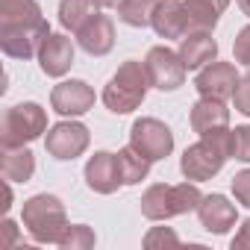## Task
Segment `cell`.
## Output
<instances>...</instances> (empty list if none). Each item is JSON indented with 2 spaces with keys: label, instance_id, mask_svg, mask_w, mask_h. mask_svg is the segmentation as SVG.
Listing matches in <instances>:
<instances>
[{
  "label": "cell",
  "instance_id": "1",
  "mask_svg": "<svg viewBox=\"0 0 250 250\" xmlns=\"http://www.w3.org/2000/svg\"><path fill=\"white\" fill-rule=\"evenodd\" d=\"M232 130L224 127V130H215V133H206L200 136V142L188 145L183 159H180V171L186 174V180H194V183H203V180H212L227 159H232Z\"/></svg>",
  "mask_w": 250,
  "mask_h": 250
},
{
  "label": "cell",
  "instance_id": "2",
  "mask_svg": "<svg viewBox=\"0 0 250 250\" xmlns=\"http://www.w3.org/2000/svg\"><path fill=\"white\" fill-rule=\"evenodd\" d=\"M203 194L197 188V183H180V186H165L156 183L142 194V215L147 221H168L177 215H188L197 212Z\"/></svg>",
  "mask_w": 250,
  "mask_h": 250
},
{
  "label": "cell",
  "instance_id": "3",
  "mask_svg": "<svg viewBox=\"0 0 250 250\" xmlns=\"http://www.w3.org/2000/svg\"><path fill=\"white\" fill-rule=\"evenodd\" d=\"M147 88H150V80H147L145 62L127 59L115 71V77L109 80V85L103 88V103L115 115H130L133 109H139L145 103Z\"/></svg>",
  "mask_w": 250,
  "mask_h": 250
},
{
  "label": "cell",
  "instance_id": "4",
  "mask_svg": "<svg viewBox=\"0 0 250 250\" xmlns=\"http://www.w3.org/2000/svg\"><path fill=\"white\" fill-rule=\"evenodd\" d=\"M21 221H24L30 238L39 244H59V238L68 229L65 206L56 194H36V197L24 200Z\"/></svg>",
  "mask_w": 250,
  "mask_h": 250
},
{
  "label": "cell",
  "instance_id": "5",
  "mask_svg": "<svg viewBox=\"0 0 250 250\" xmlns=\"http://www.w3.org/2000/svg\"><path fill=\"white\" fill-rule=\"evenodd\" d=\"M47 133V112L39 103H18L9 106L0 121V145L3 147H24Z\"/></svg>",
  "mask_w": 250,
  "mask_h": 250
},
{
  "label": "cell",
  "instance_id": "6",
  "mask_svg": "<svg viewBox=\"0 0 250 250\" xmlns=\"http://www.w3.org/2000/svg\"><path fill=\"white\" fill-rule=\"evenodd\" d=\"M50 36L47 21L36 24H0V50L9 59H33L39 56L44 39Z\"/></svg>",
  "mask_w": 250,
  "mask_h": 250
},
{
  "label": "cell",
  "instance_id": "7",
  "mask_svg": "<svg viewBox=\"0 0 250 250\" xmlns=\"http://www.w3.org/2000/svg\"><path fill=\"white\" fill-rule=\"evenodd\" d=\"M145 71H147V80H150L153 88H159V91H177L186 83V71L188 68L180 59V50H171V47L159 44V47L147 50Z\"/></svg>",
  "mask_w": 250,
  "mask_h": 250
},
{
  "label": "cell",
  "instance_id": "8",
  "mask_svg": "<svg viewBox=\"0 0 250 250\" xmlns=\"http://www.w3.org/2000/svg\"><path fill=\"white\" fill-rule=\"evenodd\" d=\"M88 142H91L88 127L80 124V121H59V124H53V127L47 130V136H44L47 153L53 159H59V162L83 156L85 147H88Z\"/></svg>",
  "mask_w": 250,
  "mask_h": 250
},
{
  "label": "cell",
  "instance_id": "9",
  "mask_svg": "<svg viewBox=\"0 0 250 250\" xmlns=\"http://www.w3.org/2000/svg\"><path fill=\"white\" fill-rule=\"evenodd\" d=\"M130 145L142 156H147L150 162H159V159L171 156V150H174V133L165 127L162 121H156V118H139L133 124V130H130Z\"/></svg>",
  "mask_w": 250,
  "mask_h": 250
},
{
  "label": "cell",
  "instance_id": "10",
  "mask_svg": "<svg viewBox=\"0 0 250 250\" xmlns=\"http://www.w3.org/2000/svg\"><path fill=\"white\" fill-rule=\"evenodd\" d=\"M238 71H235V65H229V62H209L206 68H200V74H197V80H194V88H197V94L200 97H215V100H229L232 97V91H235V85H238Z\"/></svg>",
  "mask_w": 250,
  "mask_h": 250
},
{
  "label": "cell",
  "instance_id": "11",
  "mask_svg": "<svg viewBox=\"0 0 250 250\" xmlns=\"http://www.w3.org/2000/svg\"><path fill=\"white\" fill-rule=\"evenodd\" d=\"M50 106H53V112H59L65 118L85 115L94 106V88L83 80H65L50 91Z\"/></svg>",
  "mask_w": 250,
  "mask_h": 250
},
{
  "label": "cell",
  "instance_id": "12",
  "mask_svg": "<svg viewBox=\"0 0 250 250\" xmlns=\"http://www.w3.org/2000/svg\"><path fill=\"white\" fill-rule=\"evenodd\" d=\"M150 27L156 30L159 39H183L191 30L186 0H156L153 15H150Z\"/></svg>",
  "mask_w": 250,
  "mask_h": 250
},
{
  "label": "cell",
  "instance_id": "13",
  "mask_svg": "<svg viewBox=\"0 0 250 250\" xmlns=\"http://www.w3.org/2000/svg\"><path fill=\"white\" fill-rule=\"evenodd\" d=\"M77 44L88 56H106L115 47V24L103 12H91L88 21L77 30Z\"/></svg>",
  "mask_w": 250,
  "mask_h": 250
},
{
  "label": "cell",
  "instance_id": "14",
  "mask_svg": "<svg viewBox=\"0 0 250 250\" xmlns=\"http://www.w3.org/2000/svg\"><path fill=\"white\" fill-rule=\"evenodd\" d=\"M85 186L97 194H112L124 186L121 180V168H118V153H106L97 150L88 162H85Z\"/></svg>",
  "mask_w": 250,
  "mask_h": 250
},
{
  "label": "cell",
  "instance_id": "15",
  "mask_svg": "<svg viewBox=\"0 0 250 250\" xmlns=\"http://www.w3.org/2000/svg\"><path fill=\"white\" fill-rule=\"evenodd\" d=\"M197 218H200V227L212 235H224L235 227V203H229L224 194H206L197 206Z\"/></svg>",
  "mask_w": 250,
  "mask_h": 250
},
{
  "label": "cell",
  "instance_id": "16",
  "mask_svg": "<svg viewBox=\"0 0 250 250\" xmlns=\"http://www.w3.org/2000/svg\"><path fill=\"white\" fill-rule=\"evenodd\" d=\"M180 59L186 62L188 71H200L218 59V42L212 39L209 30H188L180 39Z\"/></svg>",
  "mask_w": 250,
  "mask_h": 250
},
{
  "label": "cell",
  "instance_id": "17",
  "mask_svg": "<svg viewBox=\"0 0 250 250\" xmlns=\"http://www.w3.org/2000/svg\"><path fill=\"white\" fill-rule=\"evenodd\" d=\"M39 65L47 77H65L74 65V44L62 33H50L39 50Z\"/></svg>",
  "mask_w": 250,
  "mask_h": 250
},
{
  "label": "cell",
  "instance_id": "18",
  "mask_svg": "<svg viewBox=\"0 0 250 250\" xmlns=\"http://www.w3.org/2000/svg\"><path fill=\"white\" fill-rule=\"evenodd\" d=\"M191 130L197 136H206V133H215V130H224L229 127V109L224 106V100H215V97H200L194 106H191Z\"/></svg>",
  "mask_w": 250,
  "mask_h": 250
},
{
  "label": "cell",
  "instance_id": "19",
  "mask_svg": "<svg viewBox=\"0 0 250 250\" xmlns=\"http://www.w3.org/2000/svg\"><path fill=\"white\" fill-rule=\"evenodd\" d=\"M0 174L9 183H27L36 174V156L27 147H3L0 153Z\"/></svg>",
  "mask_w": 250,
  "mask_h": 250
},
{
  "label": "cell",
  "instance_id": "20",
  "mask_svg": "<svg viewBox=\"0 0 250 250\" xmlns=\"http://www.w3.org/2000/svg\"><path fill=\"white\" fill-rule=\"evenodd\" d=\"M227 6H229V0H186L191 30H209L212 33Z\"/></svg>",
  "mask_w": 250,
  "mask_h": 250
},
{
  "label": "cell",
  "instance_id": "21",
  "mask_svg": "<svg viewBox=\"0 0 250 250\" xmlns=\"http://www.w3.org/2000/svg\"><path fill=\"white\" fill-rule=\"evenodd\" d=\"M118 168H121L124 186H139V183L147 180V174H150V159L142 156L133 145H127V147L118 150Z\"/></svg>",
  "mask_w": 250,
  "mask_h": 250
},
{
  "label": "cell",
  "instance_id": "22",
  "mask_svg": "<svg viewBox=\"0 0 250 250\" xmlns=\"http://www.w3.org/2000/svg\"><path fill=\"white\" fill-rule=\"evenodd\" d=\"M42 18V6L36 0H0V24H36Z\"/></svg>",
  "mask_w": 250,
  "mask_h": 250
},
{
  "label": "cell",
  "instance_id": "23",
  "mask_svg": "<svg viewBox=\"0 0 250 250\" xmlns=\"http://www.w3.org/2000/svg\"><path fill=\"white\" fill-rule=\"evenodd\" d=\"M91 6H94V0H62V3H59V24L65 30L77 33L88 21Z\"/></svg>",
  "mask_w": 250,
  "mask_h": 250
},
{
  "label": "cell",
  "instance_id": "24",
  "mask_svg": "<svg viewBox=\"0 0 250 250\" xmlns=\"http://www.w3.org/2000/svg\"><path fill=\"white\" fill-rule=\"evenodd\" d=\"M153 15V0H121L118 3V18L127 27H150Z\"/></svg>",
  "mask_w": 250,
  "mask_h": 250
},
{
  "label": "cell",
  "instance_id": "25",
  "mask_svg": "<svg viewBox=\"0 0 250 250\" xmlns=\"http://www.w3.org/2000/svg\"><path fill=\"white\" fill-rule=\"evenodd\" d=\"M94 229L91 227H85V224H68V229H65V235L59 238V247L62 250H88V247H94Z\"/></svg>",
  "mask_w": 250,
  "mask_h": 250
},
{
  "label": "cell",
  "instance_id": "26",
  "mask_svg": "<svg viewBox=\"0 0 250 250\" xmlns=\"http://www.w3.org/2000/svg\"><path fill=\"white\" fill-rule=\"evenodd\" d=\"M232 159L238 162H250V124H241V127L232 130Z\"/></svg>",
  "mask_w": 250,
  "mask_h": 250
},
{
  "label": "cell",
  "instance_id": "27",
  "mask_svg": "<svg viewBox=\"0 0 250 250\" xmlns=\"http://www.w3.org/2000/svg\"><path fill=\"white\" fill-rule=\"evenodd\" d=\"M232 56H235V62L250 74V24H247L244 30H238V36H235V42H232Z\"/></svg>",
  "mask_w": 250,
  "mask_h": 250
},
{
  "label": "cell",
  "instance_id": "28",
  "mask_svg": "<svg viewBox=\"0 0 250 250\" xmlns=\"http://www.w3.org/2000/svg\"><path fill=\"white\" fill-rule=\"evenodd\" d=\"M232 194H235V200L241 206L250 209V168H244V171H238L232 177Z\"/></svg>",
  "mask_w": 250,
  "mask_h": 250
},
{
  "label": "cell",
  "instance_id": "29",
  "mask_svg": "<svg viewBox=\"0 0 250 250\" xmlns=\"http://www.w3.org/2000/svg\"><path fill=\"white\" fill-rule=\"evenodd\" d=\"M159 244H180V235L168 227H153L145 235V247H159Z\"/></svg>",
  "mask_w": 250,
  "mask_h": 250
},
{
  "label": "cell",
  "instance_id": "30",
  "mask_svg": "<svg viewBox=\"0 0 250 250\" xmlns=\"http://www.w3.org/2000/svg\"><path fill=\"white\" fill-rule=\"evenodd\" d=\"M232 103H235V112H241V115L250 118V74L244 80H238V85L232 91Z\"/></svg>",
  "mask_w": 250,
  "mask_h": 250
},
{
  "label": "cell",
  "instance_id": "31",
  "mask_svg": "<svg viewBox=\"0 0 250 250\" xmlns=\"http://www.w3.org/2000/svg\"><path fill=\"white\" fill-rule=\"evenodd\" d=\"M232 250H250V218L238 227V232L232 238Z\"/></svg>",
  "mask_w": 250,
  "mask_h": 250
},
{
  "label": "cell",
  "instance_id": "32",
  "mask_svg": "<svg viewBox=\"0 0 250 250\" xmlns=\"http://www.w3.org/2000/svg\"><path fill=\"white\" fill-rule=\"evenodd\" d=\"M0 229H3V238H0V247H12L15 244V238H18V227L6 218L3 224H0Z\"/></svg>",
  "mask_w": 250,
  "mask_h": 250
},
{
  "label": "cell",
  "instance_id": "33",
  "mask_svg": "<svg viewBox=\"0 0 250 250\" xmlns=\"http://www.w3.org/2000/svg\"><path fill=\"white\" fill-rule=\"evenodd\" d=\"M3 200H6V203H0V206H3V212H9V206H12V188H9V180H6V186H3Z\"/></svg>",
  "mask_w": 250,
  "mask_h": 250
},
{
  "label": "cell",
  "instance_id": "34",
  "mask_svg": "<svg viewBox=\"0 0 250 250\" xmlns=\"http://www.w3.org/2000/svg\"><path fill=\"white\" fill-rule=\"evenodd\" d=\"M118 3H121V0H94V9H112Z\"/></svg>",
  "mask_w": 250,
  "mask_h": 250
},
{
  "label": "cell",
  "instance_id": "35",
  "mask_svg": "<svg viewBox=\"0 0 250 250\" xmlns=\"http://www.w3.org/2000/svg\"><path fill=\"white\" fill-rule=\"evenodd\" d=\"M235 3H238V9H241L247 18H250V0H235Z\"/></svg>",
  "mask_w": 250,
  "mask_h": 250
},
{
  "label": "cell",
  "instance_id": "36",
  "mask_svg": "<svg viewBox=\"0 0 250 250\" xmlns=\"http://www.w3.org/2000/svg\"><path fill=\"white\" fill-rule=\"evenodd\" d=\"M153 3H156V0H153Z\"/></svg>",
  "mask_w": 250,
  "mask_h": 250
}]
</instances>
